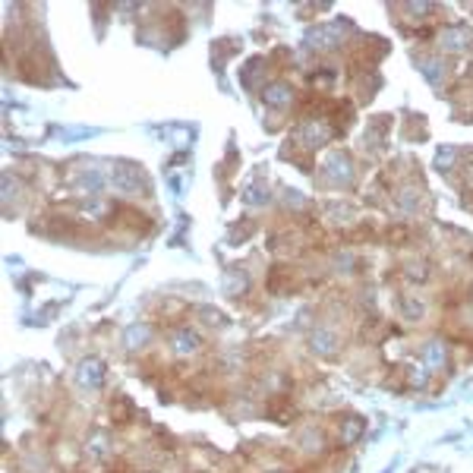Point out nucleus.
<instances>
[{"mask_svg":"<svg viewBox=\"0 0 473 473\" xmlns=\"http://www.w3.org/2000/svg\"><path fill=\"white\" fill-rule=\"evenodd\" d=\"M398 309H401V316L407 319V322H417V319H423L426 303H423V297L407 294V297H401V300H398Z\"/></svg>","mask_w":473,"mask_h":473,"instance_id":"nucleus-3","label":"nucleus"},{"mask_svg":"<svg viewBox=\"0 0 473 473\" xmlns=\"http://www.w3.org/2000/svg\"><path fill=\"white\" fill-rule=\"evenodd\" d=\"M445 344H439V341H432V344H426V363L429 366H439V363H445Z\"/></svg>","mask_w":473,"mask_h":473,"instance_id":"nucleus-6","label":"nucleus"},{"mask_svg":"<svg viewBox=\"0 0 473 473\" xmlns=\"http://www.w3.org/2000/svg\"><path fill=\"white\" fill-rule=\"evenodd\" d=\"M199 316L202 319H208V325H228V316H224V312H218V309H199Z\"/></svg>","mask_w":473,"mask_h":473,"instance_id":"nucleus-7","label":"nucleus"},{"mask_svg":"<svg viewBox=\"0 0 473 473\" xmlns=\"http://www.w3.org/2000/svg\"><path fill=\"white\" fill-rule=\"evenodd\" d=\"M76 382L83 385V388H101V385H105V363L95 360V356L83 360L76 369Z\"/></svg>","mask_w":473,"mask_h":473,"instance_id":"nucleus-1","label":"nucleus"},{"mask_svg":"<svg viewBox=\"0 0 473 473\" xmlns=\"http://www.w3.org/2000/svg\"><path fill=\"white\" fill-rule=\"evenodd\" d=\"M174 344H177V354H193V351H199L202 341L193 329H177L174 331Z\"/></svg>","mask_w":473,"mask_h":473,"instance_id":"nucleus-4","label":"nucleus"},{"mask_svg":"<svg viewBox=\"0 0 473 473\" xmlns=\"http://www.w3.org/2000/svg\"><path fill=\"white\" fill-rule=\"evenodd\" d=\"M309 347L316 354H334V351H338V338H334L331 329H316V331H312V338H309Z\"/></svg>","mask_w":473,"mask_h":473,"instance_id":"nucleus-2","label":"nucleus"},{"mask_svg":"<svg viewBox=\"0 0 473 473\" xmlns=\"http://www.w3.org/2000/svg\"><path fill=\"white\" fill-rule=\"evenodd\" d=\"M363 429H366V423H363L360 417H351V420H344V426H341V435H344V442L351 445V442L360 439Z\"/></svg>","mask_w":473,"mask_h":473,"instance_id":"nucleus-5","label":"nucleus"}]
</instances>
